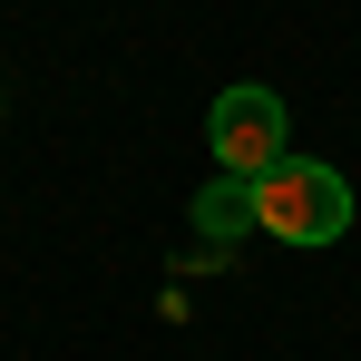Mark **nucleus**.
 Returning a JSON list of instances; mask_svg holds the SVG:
<instances>
[{
	"label": "nucleus",
	"mask_w": 361,
	"mask_h": 361,
	"mask_svg": "<svg viewBox=\"0 0 361 361\" xmlns=\"http://www.w3.org/2000/svg\"><path fill=\"white\" fill-rule=\"evenodd\" d=\"M254 235L274 244H342L352 235V185L332 176V166H312V157H274L264 176H254Z\"/></svg>",
	"instance_id": "1"
},
{
	"label": "nucleus",
	"mask_w": 361,
	"mask_h": 361,
	"mask_svg": "<svg viewBox=\"0 0 361 361\" xmlns=\"http://www.w3.org/2000/svg\"><path fill=\"white\" fill-rule=\"evenodd\" d=\"M195 225L205 235H254V176H215L195 195Z\"/></svg>",
	"instance_id": "3"
},
{
	"label": "nucleus",
	"mask_w": 361,
	"mask_h": 361,
	"mask_svg": "<svg viewBox=\"0 0 361 361\" xmlns=\"http://www.w3.org/2000/svg\"><path fill=\"white\" fill-rule=\"evenodd\" d=\"M205 147H215L225 176H264V166L283 157V98H274V88H225L215 118H205Z\"/></svg>",
	"instance_id": "2"
}]
</instances>
